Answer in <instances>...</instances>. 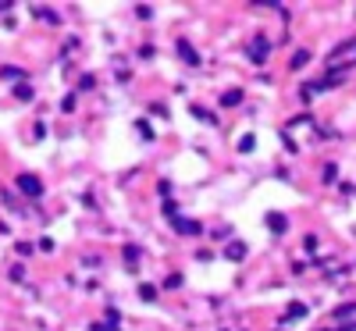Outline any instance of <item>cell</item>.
Listing matches in <instances>:
<instances>
[{
  "mask_svg": "<svg viewBox=\"0 0 356 331\" xmlns=\"http://www.w3.org/2000/svg\"><path fill=\"white\" fill-rule=\"evenodd\" d=\"M18 189H22L25 196H40V193H43V186L36 182L33 175H22V178H18Z\"/></svg>",
  "mask_w": 356,
  "mask_h": 331,
  "instance_id": "cell-2",
  "label": "cell"
},
{
  "mask_svg": "<svg viewBox=\"0 0 356 331\" xmlns=\"http://www.w3.org/2000/svg\"><path fill=\"white\" fill-rule=\"evenodd\" d=\"M307 61H310V54H307V50H300V54H292V68H303Z\"/></svg>",
  "mask_w": 356,
  "mask_h": 331,
  "instance_id": "cell-6",
  "label": "cell"
},
{
  "mask_svg": "<svg viewBox=\"0 0 356 331\" xmlns=\"http://www.w3.org/2000/svg\"><path fill=\"white\" fill-rule=\"evenodd\" d=\"M228 257H232V260H243V257H246V246H243V243H232V246H228Z\"/></svg>",
  "mask_w": 356,
  "mask_h": 331,
  "instance_id": "cell-5",
  "label": "cell"
},
{
  "mask_svg": "<svg viewBox=\"0 0 356 331\" xmlns=\"http://www.w3.org/2000/svg\"><path fill=\"white\" fill-rule=\"evenodd\" d=\"M8 8H15V4H11V0H0V11H8Z\"/></svg>",
  "mask_w": 356,
  "mask_h": 331,
  "instance_id": "cell-10",
  "label": "cell"
},
{
  "mask_svg": "<svg viewBox=\"0 0 356 331\" xmlns=\"http://www.w3.org/2000/svg\"><path fill=\"white\" fill-rule=\"evenodd\" d=\"M349 314H356V303H349V307H342V310H339L335 317H349Z\"/></svg>",
  "mask_w": 356,
  "mask_h": 331,
  "instance_id": "cell-9",
  "label": "cell"
},
{
  "mask_svg": "<svg viewBox=\"0 0 356 331\" xmlns=\"http://www.w3.org/2000/svg\"><path fill=\"white\" fill-rule=\"evenodd\" d=\"M253 57H257V61H264V40L253 43Z\"/></svg>",
  "mask_w": 356,
  "mask_h": 331,
  "instance_id": "cell-7",
  "label": "cell"
},
{
  "mask_svg": "<svg viewBox=\"0 0 356 331\" xmlns=\"http://www.w3.org/2000/svg\"><path fill=\"white\" fill-rule=\"evenodd\" d=\"M253 143H257V139H253V136H246V139H239V150H246V154H250Z\"/></svg>",
  "mask_w": 356,
  "mask_h": 331,
  "instance_id": "cell-8",
  "label": "cell"
},
{
  "mask_svg": "<svg viewBox=\"0 0 356 331\" xmlns=\"http://www.w3.org/2000/svg\"><path fill=\"white\" fill-rule=\"evenodd\" d=\"M178 54H182V57H186V61H189V65H200V57H196V50H193V47L186 43V40H182V43H178Z\"/></svg>",
  "mask_w": 356,
  "mask_h": 331,
  "instance_id": "cell-3",
  "label": "cell"
},
{
  "mask_svg": "<svg viewBox=\"0 0 356 331\" xmlns=\"http://www.w3.org/2000/svg\"><path fill=\"white\" fill-rule=\"evenodd\" d=\"M239 100H243V93H239V89H228V93L221 97V104H225V107H235Z\"/></svg>",
  "mask_w": 356,
  "mask_h": 331,
  "instance_id": "cell-4",
  "label": "cell"
},
{
  "mask_svg": "<svg viewBox=\"0 0 356 331\" xmlns=\"http://www.w3.org/2000/svg\"><path fill=\"white\" fill-rule=\"evenodd\" d=\"M349 61H356V40H349V43H342V47H335V50H332L328 68H346Z\"/></svg>",
  "mask_w": 356,
  "mask_h": 331,
  "instance_id": "cell-1",
  "label": "cell"
}]
</instances>
